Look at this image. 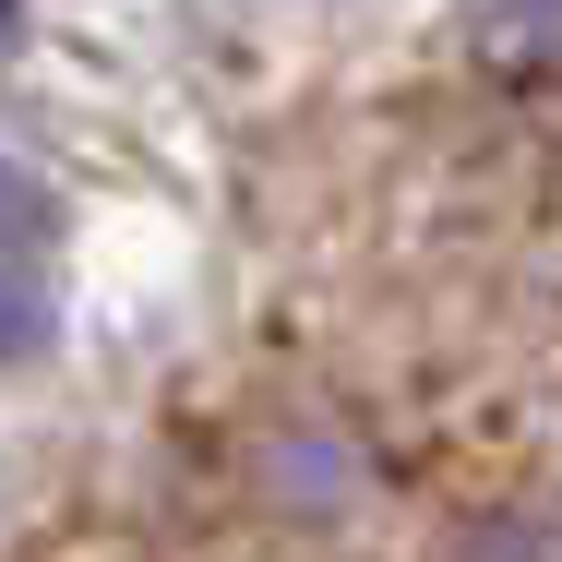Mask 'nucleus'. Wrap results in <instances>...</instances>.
Segmentation results:
<instances>
[{"label":"nucleus","mask_w":562,"mask_h":562,"mask_svg":"<svg viewBox=\"0 0 562 562\" xmlns=\"http://www.w3.org/2000/svg\"><path fill=\"white\" fill-rule=\"evenodd\" d=\"M479 36L503 60H562V0H479Z\"/></svg>","instance_id":"nucleus-1"},{"label":"nucleus","mask_w":562,"mask_h":562,"mask_svg":"<svg viewBox=\"0 0 562 562\" xmlns=\"http://www.w3.org/2000/svg\"><path fill=\"white\" fill-rule=\"evenodd\" d=\"M36 347H48V288L0 251V371H12V359H36Z\"/></svg>","instance_id":"nucleus-2"},{"label":"nucleus","mask_w":562,"mask_h":562,"mask_svg":"<svg viewBox=\"0 0 562 562\" xmlns=\"http://www.w3.org/2000/svg\"><path fill=\"white\" fill-rule=\"evenodd\" d=\"M24 239H48V192H36V180H24L12 156H0V251L24 263Z\"/></svg>","instance_id":"nucleus-3"},{"label":"nucleus","mask_w":562,"mask_h":562,"mask_svg":"<svg viewBox=\"0 0 562 562\" xmlns=\"http://www.w3.org/2000/svg\"><path fill=\"white\" fill-rule=\"evenodd\" d=\"M12 24H24V0H0V36H12Z\"/></svg>","instance_id":"nucleus-4"}]
</instances>
